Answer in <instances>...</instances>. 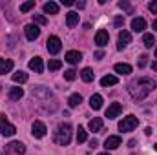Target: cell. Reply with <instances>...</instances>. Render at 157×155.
<instances>
[{"instance_id":"obj_31","label":"cell","mask_w":157,"mask_h":155,"mask_svg":"<svg viewBox=\"0 0 157 155\" xmlns=\"http://www.w3.org/2000/svg\"><path fill=\"white\" fill-rule=\"evenodd\" d=\"M86 139H88L86 130H84V128H78V131H77V142H86Z\"/></svg>"},{"instance_id":"obj_24","label":"cell","mask_w":157,"mask_h":155,"mask_svg":"<svg viewBox=\"0 0 157 155\" xmlns=\"http://www.w3.org/2000/svg\"><path fill=\"white\" fill-rule=\"evenodd\" d=\"M95 77V73H93V70L91 68H84L82 71H80V78L84 80V82H91Z\"/></svg>"},{"instance_id":"obj_2","label":"cell","mask_w":157,"mask_h":155,"mask_svg":"<svg viewBox=\"0 0 157 155\" xmlns=\"http://www.w3.org/2000/svg\"><path fill=\"white\" fill-rule=\"evenodd\" d=\"M71 141V126L68 122H62L57 126V131H55V142L60 144V146H68Z\"/></svg>"},{"instance_id":"obj_11","label":"cell","mask_w":157,"mask_h":155,"mask_svg":"<svg viewBox=\"0 0 157 155\" xmlns=\"http://www.w3.org/2000/svg\"><path fill=\"white\" fill-rule=\"evenodd\" d=\"M121 112H122V104L121 102H112L108 106V110H106V117L108 119H115V117H119Z\"/></svg>"},{"instance_id":"obj_27","label":"cell","mask_w":157,"mask_h":155,"mask_svg":"<svg viewBox=\"0 0 157 155\" xmlns=\"http://www.w3.org/2000/svg\"><path fill=\"white\" fill-rule=\"evenodd\" d=\"M13 80L18 82V84H22V82L28 80V73H24V71H17V73H13Z\"/></svg>"},{"instance_id":"obj_32","label":"cell","mask_w":157,"mask_h":155,"mask_svg":"<svg viewBox=\"0 0 157 155\" xmlns=\"http://www.w3.org/2000/svg\"><path fill=\"white\" fill-rule=\"evenodd\" d=\"M33 22L35 24H40V26H46L48 24V18L44 15H33Z\"/></svg>"},{"instance_id":"obj_35","label":"cell","mask_w":157,"mask_h":155,"mask_svg":"<svg viewBox=\"0 0 157 155\" xmlns=\"http://www.w3.org/2000/svg\"><path fill=\"white\" fill-rule=\"evenodd\" d=\"M113 24H115V28H122V24H124V18H122V17H115Z\"/></svg>"},{"instance_id":"obj_6","label":"cell","mask_w":157,"mask_h":155,"mask_svg":"<svg viewBox=\"0 0 157 155\" xmlns=\"http://www.w3.org/2000/svg\"><path fill=\"white\" fill-rule=\"evenodd\" d=\"M46 47H48V51L51 53V55H55V53H59L60 49H62V42L59 37H49L48 42H46Z\"/></svg>"},{"instance_id":"obj_21","label":"cell","mask_w":157,"mask_h":155,"mask_svg":"<svg viewBox=\"0 0 157 155\" xmlns=\"http://www.w3.org/2000/svg\"><path fill=\"white\" fill-rule=\"evenodd\" d=\"M66 22H68V28H75V26L78 24V13L70 11V13L66 15Z\"/></svg>"},{"instance_id":"obj_33","label":"cell","mask_w":157,"mask_h":155,"mask_svg":"<svg viewBox=\"0 0 157 155\" xmlns=\"http://www.w3.org/2000/svg\"><path fill=\"white\" fill-rule=\"evenodd\" d=\"M64 78H66V80H75V78H77V71H75V70L64 71Z\"/></svg>"},{"instance_id":"obj_3","label":"cell","mask_w":157,"mask_h":155,"mask_svg":"<svg viewBox=\"0 0 157 155\" xmlns=\"http://www.w3.org/2000/svg\"><path fill=\"white\" fill-rule=\"evenodd\" d=\"M137 124H139V119H137V117L128 115L119 122V130H121V131H133V130L137 128Z\"/></svg>"},{"instance_id":"obj_13","label":"cell","mask_w":157,"mask_h":155,"mask_svg":"<svg viewBox=\"0 0 157 155\" xmlns=\"http://www.w3.org/2000/svg\"><path fill=\"white\" fill-rule=\"evenodd\" d=\"M33 97L44 100V99H49L51 97V91H48V88H44V86H37V88H33Z\"/></svg>"},{"instance_id":"obj_40","label":"cell","mask_w":157,"mask_h":155,"mask_svg":"<svg viewBox=\"0 0 157 155\" xmlns=\"http://www.w3.org/2000/svg\"><path fill=\"white\" fill-rule=\"evenodd\" d=\"M75 6H77L78 9H82V7H84V6H86V4H84V2H77V4H75Z\"/></svg>"},{"instance_id":"obj_17","label":"cell","mask_w":157,"mask_h":155,"mask_svg":"<svg viewBox=\"0 0 157 155\" xmlns=\"http://www.w3.org/2000/svg\"><path fill=\"white\" fill-rule=\"evenodd\" d=\"M13 70V60L9 59H0V75H6Z\"/></svg>"},{"instance_id":"obj_34","label":"cell","mask_w":157,"mask_h":155,"mask_svg":"<svg viewBox=\"0 0 157 155\" xmlns=\"http://www.w3.org/2000/svg\"><path fill=\"white\" fill-rule=\"evenodd\" d=\"M148 9H150L154 15H157V0H154V2H150V4H148Z\"/></svg>"},{"instance_id":"obj_18","label":"cell","mask_w":157,"mask_h":155,"mask_svg":"<svg viewBox=\"0 0 157 155\" xmlns=\"http://www.w3.org/2000/svg\"><path fill=\"white\" fill-rule=\"evenodd\" d=\"M90 106H91V110H101V108H102V97H101L99 93L91 95V97H90Z\"/></svg>"},{"instance_id":"obj_20","label":"cell","mask_w":157,"mask_h":155,"mask_svg":"<svg viewBox=\"0 0 157 155\" xmlns=\"http://www.w3.org/2000/svg\"><path fill=\"white\" fill-rule=\"evenodd\" d=\"M119 82V78L115 77V75H106V77L101 78V86L102 88H108V86H115Z\"/></svg>"},{"instance_id":"obj_37","label":"cell","mask_w":157,"mask_h":155,"mask_svg":"<svg viewBox=\"0 0 157 155\" xmlns=\"http://www.w3.org/2000/svg\"><path fill=\"white\" fill-rule=\"evenodd\" d=\"M146 62H148V57H146V55H143V57L139 59V68H144V66H146Z\"/></svg>"},{"instance_id":"obj_1","label":"cell","mask_w":157,"mask_h":155,"mask_svg":"<svg viewBox=\"0 0 157 155\" xmlns=\"http://www.w3.org/2000/svg\"><path fill=\"white\" fill-rule=\"evenodd\" d=\"M155 88V80L150 77H141L128 84V91L135 100H144Z\"/></svg>"},{"instance_id":"obj_43","label":"cell","mask_w":157,"mask_h":155,"mask_svg":"<svg viewBox=\"0 0 157 155\" xmlns=\"http://www.w3.org/2000/svg\"><path fill=\"white\" fill-rule=\"evenodd\" d=\"M99 155H110V153H108V152H104V153H99Z\"/></svg>"},{"instance_id":"obj_39","label":"cell","mask_w":157,"mask_h":155,"mask_svg":"<svg viewBox=\"0 0 157 155\" xmlns=\"http://www.w3.org/2000/svg\"><path fill=\"white\" fill-rule=\"evenodd\" d=\"M102 57H104V53H102V51H97V53H95V59H102Z\"/></svg>"},{"instance_id":"obj_16","label":"cell","mask_w":157,"mask_h":155,"mask_svg":"<svg viewBox=\"0 0 157 155\" xmlns=\"http://www.w3.org/2000/svg\"><path fill=\"white\" fill-rule=\"evenodd\" d=\"M88 128H90V131H101L102 130V119L101 117H93L88 122Z\"/></svg>"},{"instance_id":"obj_19","label":"cell","mask_w":157,"mask_h":155,"mask_svg":"<svg viewBox=\"0 0 157 155\" xmlns=\"http://www.w3.org/2000/svg\"><path fill=\"white\" fill-rule=\"evenodd\" d=\"M82 60V55H80V51H68L66 53V62H70V64H77Z\"/></svg>"},{"instance_id":"obj_36","label":"cell","mask_w":157,"mask_h":155,"mask_svg":"<svg viewBox=\"0 0 157 155\" xmlns=\"http://www.w3.org/2000/svg\"><path fill=\"white\" fill-rule=\"evenodd\" d=\"M119 7H121V9H126V11H132L130 4H128V2H124V0H122V2H119Z\"/></svg>"},{"instance_id":"obj_9","label":"cell","mask_w":157,"mask_h":155,"mask_svg":"<svg viewBox=\"0 0 157 155\" xmlns=\"http://www.w3.org/2000/svg\"><path fill=\"white\" fill-rule=\"evenodd\" d=\"M130 42H132V33H130V31H126V29L119 31V44H117V49H124V47H126Z\"/></svg>"},{"instance_id":"obj_25","label":"cell","mask_w":157,"mask_h":155,"mask_svg":"<svg viewBox=\"0 0 157 155\" xmlns=\"http://www.w3.org/2000/svg\"><path fill=\"white\" fill-rule=\"evenodd\" d=\"M115 73H121V75H128L132 73V66L130 64H115Z\"/></svg>"},{"instance_id":"obj_28","label":"cell","mask_w":157,"mask_h":155,"mask_svg":"<svg viewBox=\"0 0 157 155\" xmlns=\"http://www.w3.org/2000/svg\"><path fill=\"white\" fill-rule=\"evenodd\" d=\"M143 42H144V46H146V47H152V46L155 44V39H154V35H152V33H144Z\"/></svg>"},{"instance_id":"obj_38","label":"cell","mask_w":157,"mask_h":155,"mask_svg":"<svg viewBox=\"0 0 157 155\" xmlns=\"http://www.w3.org/2000/svg\"><path fill=\"white\" fill-rule=\"evenodd\" d=\"M62 6H73V0H60Z\"/></svg>"},{"instance_id":"obj_23","label":"cell","mask_w":157,"mask_h":155,"mask_svg":"<svg viewBox=\"0 0 157 155\" xmlns=\"http://www.w3.org/2000/svg\"><path fill=\"white\" fill-rule=\"evenodd\" d=\"M24 97V89L22 88H11V91H9V99L11 100H20Z\"/></svg>"},{"instance_id":"obj_42","label":"cell","mask_w":157,"mask_h":155,"mask_svg":"<svg viewBox=\"0 0 157 155\" xmlns=\"http://www.w3.org/2000/svg\"><path fill=\"white\" fill-rule=\"evenodd\" d=\"M152 28H154V29H157V20L154 22V24H152Z\"/></svg>"},{"instance_id":"obj_22","label":"cell","mask_w":157,"mask_h":155,"mask_svg":"<svg viewBox=\"0 0 157 155\" xmlns=\"http://www.w3.org/2000/svg\"><path fill=\"white\" fill-rule=\"evenodd\" d=\"M44 13L57 15V13H59V4H55V2H46V4H44Z\"/></svg>"},{"instance_id":"obj_30","label":"cell","mask_w":157,"mask_h":155,"mask_svg":"<svg viewBox=\"0 0 157 155\" xmlns=\"http://www.w3.org/2000/svg\"><path fill=\"white\" fill-rule=\"evenodd\" d=\"M35 7V0H29V2H24L22 6H20V13H28L29 9H33Z\"/></svg>"},{"instance_id":"obj_7","label":"cell","mask_w":157,"mask_h":155,"mask_svg":"<svg viewBox=\"0 0 157 155\" xmlns=\"http://www.w3.org/2000/svg\"><path fill=\"white\" fill-rule=\"evenodd\" d=\"M46 124L44 122H40V120H35L33 122V126H31V135L35 137V139H42L44 135H46Z\"/></svg>"},{"instance_id":"obj_12","label":"cell","mask_w":157,"mask_h":155,"mask_svg":"<svg viewBox=\"0 0 157 155\" xmlns=\"http://www.w3.org/2000/svg\"><path fill=\"white\" fill-rule=\"evenodd\" d=\"M121 146V137L119 135H110L106 141H104V148H106V152L108 150H115Z\"/></svg>"},{"instance_id":"obj_41","label":"cell","mask_w":157,"mask_h":155,"mask_svg":"<svg viewBox=\"0 0 157 155\" xmlns=\"http://www.w3.org/2000/svg\"><path fill=\"white\" fill-rule=\"evenodd\" d=\"M152 68H154V70L157 71V62H152Z\"/></svg>"},{"instance_id":"obj_8","label":"cell","mask_w":157,"mask_h":155,"mask_svg":"<svg viewBox=\"0 0 157 155\" xmlns=\"http://www.w3.org/2000/svg\"><path fill=\"white\" fill-rule=\"evenodd\" d=\"M24 33H26V39L28 40H37L40 35V28L37 24H28L24 28Z\"/></svg>"},{"instance_id":"obj_44","label":"cell","mask_w":157,"mask_h":155,"mask_svg":"<svg viewBox=\"0 0 157 155\" xmlns=\"http://www.w3.org/2000/svg\"><path fill=\"white\" fill-rule=\"evenodd\" d=\"M154 148H155V150H157V142H155V146H154Z\"/></svg>"},{"instance_id":"obj_5","label":"cell","mask_w":157,"mask_h":155,"mask_svg":"<svg viewBox=\"0 0 157 155\" xmlns=\"http://www.w3.org/2000/svg\"><path fill=\"white\" fill-rule=\"evenodd\" d=\"M24 152H26V146H24L22 142H18V141H13V142H9V144H7V148L4 150V155H11V153L22 155Z\"/></svg>"},{"instance_id":"obj_26","label":"cell","mask_w":157,"mask_h":155,"mask_svg":"<svg viewBox=\"0 0 157 155\" xmlns=\"http://www.w3.org/2000/svg\"><path fill=\"white\" fill-rule=\"evenodd\" d=\"M80 102H82V97H80V93H73V95L68 99V104H70V108H77Z\"/></svg>"},{"instance_id":"obj_10","label":"cell","mask_w":157,"mask_h":155,"mask_svg":"<svg viewBox=\"0 0 157 155\" xmlns=\"http://www.w3.org/2000/svg\"><path fill=\"white\" fill-rule=\"evenodd\" d=\"M108 40H110V35H108L106 29H99V31L95 33V44H97L99 47H104V46L108 44Z\"/></svg>"},{"instance_id":"obj_14","label":"cell","mask_w":157,"mask_h":155,"mask_svg":"<svg viewBox=\"0 0 157 155\" xmlns=\"http://www.w3.org/2000/svg\"><path fill=\"white\" fill-rule=\"evenodd\" d=\"M29 70L35 71V73H42L44 71V64H42V59L40 57H33L29 60Z\"/></svg>"},{"instance_id":"obj_4","label":"cell","mask_w":157,"mask_h":155,"mask_svg":"<svg viewBox=\"0 0 157 155\" xmlns=\"http://www.w3.org/2000/svg\"><path fill=\"white\" fill-rule=\"evenodd\" d=\"M0 133H2L4 137H13V135L17 133V128L6 119V115H0Z\"/></svg>"},{"instance_id":"obj_29","label":"cell","mask_w":157,"mask_h":155,"mask_svg":"<svg viewBox=\"0 0 157 155\" xmlns=\"http://www.w3.org/2000/svg\"><path fill=\"white\" fill-rule=\"evenodd\" d=\"M48 68H49V71H57V70H60V68H62V62H60V60H57V59H53V60H49Z\"/></svg>"},{"instance_id":"obj_45","label":"cell","mask_w":157,"mask_h":155,"mask_svg":"<svg viewBox=\"0 0 157 155\" xmlns=\"http://www.w3.org/2000/svg\"><path fill=\"white\" fill-rule=\"evenodd\" d=\"M155 57H157V47H155Z\"/></svg>"},{"instance_id":"obj_15","label":"cell","mask_w":157,"mask_h":155,"mask_svg":"<svg viewBox=\"0 0 157 155\" xmlns=\"http://www.w3.org/2000/svg\"><path fill=\"white\" fill-rule=\"evenodd\" d=\"M132 29L135 31V33H139V31H143V29H146V20L144 18H133L132 20Z\"/></svg>"}]
</instances>
